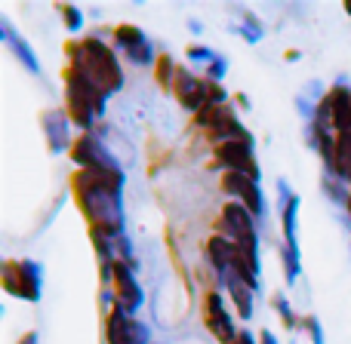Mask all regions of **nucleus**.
I'll use <instances>...</instances> for the list:
<instances>
[{"mask_svg":"<svg viewBox=\"0 0 351 344\" xmlns=\"http://www.w3.org/2000/svg\"><path fill=\"white\" fill-rule=\"evenodd\" d=\"M105 339H108V344H152V332L142 320H136V314H127L123 308L111 304Z\"/></svg>","mask_w":351,"mask_h":344,"instance_id":"nucleus-6","label":"nucleus"},{"mask_svg":"<svg viewBox=\"0 0 351 344\" xmlns=\"http://www.w3.org/2000/svg\"><path fill=\"white\" fill-rule=\"evenodd\" d=\"M74 197L93 230H102L108 237H121L123 230V170H77L71 178Z\"/></svg>","mask_w":351,"mask_h":344,"instance_id":"nucleus-1","label":"nucleus"},{"mask_svg":"<svg viewBox=\"0 0 351 344\" xmlns=\"http://www.w3.org/2000/svg\"><path fill=\"white\" fill-rule=\"evenodd\" d=\"M241 344H256V341H253V335L250 332H241Z\"/></svg>","mask_w":351,"mask_h":344,"instance_id":"nucleus-29","label":"nucleus"},{"mask_svg":"<svg viewBox=\"0 0 351 344\" xmlns=\"http://www.w3.org/2000/svg\"><path fill=\"white\" fill-rule=\"evenodd\" d=\"M0 34H3V40L10 43V49L19 55V62H22V65L28 68L31 74H40V62H37V55L31 53V47H28V43H25L22 37H19L16 31H12V25L6 22V18H0Z\"/></svg>","mask_w":351,"mask_h":344,"instance_id":"nucleus-19","label":"nucleus"},{"mask_svg":"<svg viewBox=\"0 0 351 344\" xmlns=\"http://www.w3.org/2000/svg\"><path fill=\"white\" fill-rule=\"evenodd\" d=\"M68 127H71V117L65 111H43V133H47L49 151H65L71 145Z\"/></svg>","mask_w":351,"mask_h":344,"instance_id":"nucleus-16","label":"nucleus"},{"mask_svg":"<svg viewBox=\"0 0 351 344\" xmlns=\"http://www.w3.org/2000/svg\"><path fill=\"white\" fill-rule=\"evenodd\" d=\"M194 120H197L200 127H206L210 139H219V145H222V142H253L228 105H206L204 111L194 114Z\"/></svg>","mask_w":351,"mask_h":344,"instance_id":"nucleus-4","label":"nucleus"},{"mask_svg":"<svg viewBox=\"0 0 351 344\" xmlns=\"http://www.w3.org/2000/svg\"><path fill=\"white\" fill-rule=\"evenodd\" d=\"M59 12L65 16V28H68V31H77L80 25H84V16H80L77 6H71V3H59Z\"/></svg>","mask_w":351,"mask_h":344,"instance_id":"nucleus-22","label":"nucleus"},{"mask_svg":"<svg viewBox=\"0 0 351 344\" xmlns=\"http://www.w3.org/2000/svg\"><path fill=\"white\" fill-rule=\"evenodd\" d=\"M346 209H348V215H351V194H348V203H346Z\"/></svg>","mask_w":351,"mask_h":344,"instance_id":"nucleus-31","label":"nucleus"},{"mask_svg":"<svg viewBox=\"0 0 351 344\" xmlns=\"http://www.w3.org/2000/svg\"><path fill=\"white\" fill-rule=\"evenodd\" d=\"M330 102V123H333L336 133H351V90L348 86H333L327 92Z\"/></svg>","mask_w":351,"mask_h":344,"instance_id":"nucleus-15","label":"nucleus"},{"mask_svg":"<svg viewBox=\"0 0 351 344\" xmlns=\"http://www.w3.org/2000/svg\"><path fill=\"white\" fill-rule=\"evenodd\" d=\"M173 71H176V62L170 59V55H160L158 59V83L164 86V90L173 86Z\"/></svg>","mask_w":351,"mask_h":344,"instance_id":"nucleus-21","label":"nucleus"},{"mask_svg":"<svg viewBox=\"0 0 351 344\" xmlns=\"http://www.w3.org/2000/svg\"><path fill=\"white\" fill-rule=\"evenodd\" d=\"M346 12H348V16H351V0H346Z\"/></svg>","mask_w":351,"mask_h":344,"instance_id":"nucleus-30","label":"nucleus"},{"mask_svg":"<svg viewBox=\"0 0 351 344\" xmlns=\"http://www.w3.org/2000/svg\"><path fill=\"white\" fill-rule=\"evenodd\" d=\"M333 172L351 185V133H336V154H333Z\"/></svg>","mask_w":351,"mask_h":344,"instance_id":"nucleus-20","label":"nucleus"},{"mask_svg":"<svg viewBox=\"0 0 351 344\" xmlns=\"http://www.w3.org/2000/svg\"><path fill=\"white\" fill-rule=\"evenodd\" d=\"M302 326H305V332L311 335V341H315V344H324V332H321V326H317L315 317H305Z\"/></svg>","mask_w":351,"mask_h":344,"instance_id":"nucleus-25","label":"nucleus"},{"mask_svg":"<svg viewBox=\"0 0 351 344\" xmlns=\"http://www.w3.org/2000/svg\"><path fill=\"white\" fill-rule=\"evenodd\" d=\"M253 218L256 215L243 203H225L222 215H219V222H216V234L228 237V240H234V243H250V240H256Z\"/></svg>","mask_w":351,"mask_h":344,"instance_id":"nucleus-8","label":"nucleus"},{"mask_svg":"<svg viewBox=\"0 0 351 344\" xmlns=\"http://www.w3.org/2000/svg\"><path fill=\"white\" fill-rule=\"evenodd\" d=\"M348 187H351V185H348Z\"/></svg>","mask_w":351,"mask_h":344,"instance_id":"nucleus-32","label":"nucleus"},{"mask_svg":"<svg viewBox=\"0 0 351 344\" xmlns=\"http://www.w3.org/2000/svg\"><path fill=\"white\" fill-rule=\"evenodd\" d=\"M170 92L179 98L182 108L194 111V114H197V111H204L206 105H210V96H206V80H200L197 74H191L188 68H182V65H176V71H173Z\"/></svg>","mask_w":351,"mask_h":344,"instance_id":"nucleus-9","label":"nucleus"},{"mask_svg":"<svg viewBox=\"0 0 351 344\" xmlns=\"http://www.w3.org/2000/svg\"><path fill=\"white\" fill-rule=\"evenodd\" d=\"M68 55H71V68H77L84 77H90L105 96H114V92L123 90L121 62H117L114 49L105 47L99 37H86L80 43H71Z\"/></svg>","mask_w":351,"mask_h":344,"instance_id":"nucleus-2","label":"nucleus"},{"mask_svg":"<svg viewBox=\"0 0 351 344\" xmlns=\"http://www.w3.org/2000/svg\"><path fill=\"white\" fill-rule=\"evenodd\" d=\"M19 344H37V332H28V335H22V341Z\"/></svg>","mask_w":351,"mask_h":344,"instance_id":"nucleus-28","label":"nucleus"},{"mask_svg":"<svg viewBox=\"0 0 351 344\" xmlns=\"http://www.w3.org/2000/svg\"><path fill=\"white\" fill-rule=\"evenodd\" d=\"M3 289L25 302L40 298V265L37 261H6L3 265Z\"/></svg>","mask_w":351,"mask_h":344,"instance_id":"nucleus-5","label":"nucleus"},{"mask_svg":"<svg viewBox=\"0 0 351 344\" xmlns=\"http://www.w3.org/2000/svg\"><path fill=\"white\" fill-rule=\"evenodd\" d=\"M274 308L280 310V317H284L287 329H296V326H299L296 314H293V310H290V304H287V298H284V295H274Z\"/></svg>","mask_w":351,"mask_h":344,"instance_id":"nucleus-23","label":"nucleus"},{"mask_svg":"<svg viewBox=\"0 0 351 344\" xmlns=\"http://www.w3.org/2000/svg\"><path fill=\"white\" fill-rule=\"evenodd\" d=\"M225 77V59H213L210 65H206V80H222Z\"/></svg>","mask_w":351,"mask_h":344,"instance_id":"nucleus-24","label":"nucleus"},{"mask_svg":"<svg viewBox=\"0 0 351 344\" xmlns=\"http://www.w3.org/2000/svg\"><path fill=\"white\" fill-rule=\"evenodd\" d=\"M206 259H210V265L216 267L219 274H228L231 267H234V259H237V243L228 240V237H210V243H206Z\"/></svg>","mask_w":351,"mask_h":344,"instance_id":"nucleus-17","label":"nucleus"},{"mask_svg":"<svg viewBox=\"0 0 351 344\" xmlns=\"http://www.w3.org/2000/svg\"><path fill=\"white\" fill-rule=\"evenodd\" d=\"M259 344H278V339H274V335L265 329V332H259Z\"/></svg>","mask_w":351,"mask_h":344,"instance_id":"nucleus-27","label":"nucleus"},{"mask_svg":"<svg viewBox=\"0 0 351 344\" xmlns=\"http://www.w3.org/2000/svg\"><path fill=\"white\" fill-rule=\"evenodd\" d=\"M65 102H68V117H71L74 127L90 129L96 123V117H102V111H105V92L90 77H84L77 68H68Z\"/></svg>","mask_w":351,"mask_h":344,"instance_id":"nucleus-3","label":"nucleus"},{"mask_svg":"<svg viewBox=\"0 0 351 344\" xmlns=\"http://www.w3.org/2000/svg\"><path fill=\"white\" fill-rule=\"evenodd\" d=\"M222 191L225 194H231V197H237V203H243L250 212H253L256 218L265 212V200H262V191H259V181H253V178H247V175H241V172H225L222 175Z\"/></svg>","mask_w":351,"mask_h":344,"instance_id":"nucleus-13","label":"nucleus"},{"mask_svg":"<svg viewBox=\"0 0 351 344\" xmlns=\"http://www.w3.org/2000/svg\"><path fill=\"white\" fill-rule=\"evenodd\" d=\"M222 283L228 286V295H231V302H234L237 317H241V320H250V317H253V289H250L237 274H225Z\"/></svg>","mask_w":351,"mask_h":344,"instance_id":"nucleus-18","label":"nucleus"},{"mask_svg":"<svg viewBox=\"0 0 351 344\" xmlns=\"http://www.w3.org/2000/svg\"><path fill=\"white\" fill-rule=\"evenodd\" d=\"M188 59H191V62H206V65H210L216 55H213L206 47H188Z\"/></svg>","mask_w":351,"mask_h":344,"instance_id":"nucleus-26","label":"nucleus"},{"mask_svg":"<svg viewBox=\"0 0 351 344\" xmlns=\"http://www.w3.org/2000/svg\"><path fill=\"white\" fill-rule=\"evenodd\" d=\"M71 157L80 170H121V163L114 160V154L96 139V135H80L71 145Z\"/></svg>","mask_w":351,"mask_h":344,"instance_id":"nucleus-11","label":"nucleus"},{"mask_svg":"<svg viewBox=\"0 0 351 344\" xmlns=\"http://www.w3.org/2000/svg\"><path fill=\"white\" fill-rule=\"evenodd\" d=\"M216 157L225 166V172H241L247 178L259 181V163L253 157L250 142H222V145H216Z\"/></svg>","mask_w":351,"mask_h":344,"instance_id":"nucleus-12","label":"nucleus"},{"mask_svg":"<svg viewBox=\"0 0 351 344\" xmlns=\"http://www.w3.org/2000/svg\"><path fill=\"white\" fill-rule=\"evenodd\" d=\"M204 320H206V329H210L213 339H216L219 344H241V329L234 326L231 314L225 310L222 295H219V292H206Z\"/></svg>","mask_w":351,"mask_h":344,"instance_id":"nucleus-10","label":"nucleus"},{"mask_svg":"<svg viewBox=\"0 0 351 344\" xmlns=\"http://www.w3.org/2000/svg\"><path fill=\"white\" fill-rule=\"evenodd\" d=\"M133 267H136V265H130V261H123V259H117L114 265H111L114 304H117V308H123L127 314H136V310L142 308V302H145V292H142V286L136 283Z\"/></svg>","mask_w":351,"mask_h":344,"instance_id":"nucleus-7","label":"nucleus"},{"mask_svg":"<svg viewBox=\"0 0 351 344\" xmlns=\"http://www.w3.org/2000/svg\"><path fill=\"white\" fill-rule=\"evenodd\" d=\"M114 40L133 65H152L154 62V49H152V43H148V37L142 34L139 28H133V25H117Z\"/></svg>","mask_w":351,"mask_h":344,"instance_id":"nucleus-14","label":"nucleus"}]
</instances>
